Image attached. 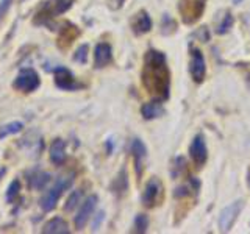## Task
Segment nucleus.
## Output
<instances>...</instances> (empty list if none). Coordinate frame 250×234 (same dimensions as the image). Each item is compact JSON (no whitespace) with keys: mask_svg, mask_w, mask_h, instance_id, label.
Here are the masks:
<instances>
[{"mask_svg":"<svg viewBox=\"0 0 250 234\" xmlns=\"http://www.w3.org/2000/svg\"><path fill=\"white\" fill-rule=\"evenodd\" d=\"M143 83L148 94L158 100H166L170 91V72L166 57L161 52L148 50L144 57Z\"/></svg>","mask_w":250,"mask_h":234,"instance_id":"f257e3e1","label":"nucleus"},{"mask_svg":"<svg viewBox=\"0 0 250 234\" xmlns=\"http://www.w3.org/2000/svg\"><path fill=\"white\" fill-rule=\"evenodd\" d=\"M72 183H74V175L57 178L55 184L44 194V197L41 198V208L45 211V213H49V211H52L55 206H57V203L62 195V192L69 189V187L72 186Z\"/></svg>","mask_w":250,"mask_h":234,"instance_id":"f03ea898","label":"nucleus"},{"mask_svg":"<svg viewBox=\"0 0 250 234\" xmlns=\"http://www.w3.org/2000/svg\"><path fill=\"white\" fill-rule=\"evenodd\" d=\"M41 80H39V75L36 70L33 69H22L19 75L16 77V80L13 81V88L16 91L21 92H33L39 88Z\"/></svg>","mask_w":250,"mask_h":234,"instance_id":"7ed1b4c3","label":"nucleus"},{"mask_svg":"<svg viewBox=\"0 0 250 234\" xmlns=\"http://www.w3.org/2000/svg\"><path fill=\"white\" fill-rule=\"evenodd\" d=\"M53 77H55V84L58 86L60 89H64V91H78L82 89L83 86L75 80L74 74L70 72L69 69L58 66L53 69Z\"/></svg>","mask_w":250,"mask_h":234,"instance_id":"20e7f679","label":"nucleus"},{"mask_svg":"<svg viewBox=\"0 0 250 234\" xmlns=\"http://www.w3.org/2000/svg\"><path fill=\"white\" fill-rule=\"evenodd\" d=\"M242 208H244V201L238 200V201L231 203V205H229L222 211L221 217H219V228H221V231H224V233L230 231L233 223L236 222L239 213L242 211Z\"/></svg>","mask_w":250,"mask_h":234,"instance_id":"39448f33","label":"nucleus"},{"mask_svg":"<svg viewBox=\"0 0 250 234\" xmlns=\"http://www.w3.org/2000/svg\"><path fill=\"white\" fill-rule=\"evenodd\" d=\"M161 198H163V184L158 178H152L147 183L146 191L143 194V205L147 208H153L156 205H160Z\"/></svg>","mask_w":250,"mask_h":234,"instance_id":"423d86ee","label":"nucleus"},{"mask_svg":"<svg viewBox=\"0 0 250 234\" xmlns=\"http://www.w3.org/2000/svg\"><path fill=\"white\" fill-rule=\"evenodd\" d=\"M97 201H99L97 195H91V197H88L83 201V205H82V208H80V211H78V214L75 215V220H74L77 230L84 228V225L88 223V220L94 213V209H96V206H97Z\"/></svg>","mask_w":250,"mask_h":234,"instance_id":"0eeeda50","label":"nucleus"},{"mask_svg":"<svg viewBox=\"0 0 250 234\" xmlns=\"http://www.w3.org/2000/svg\"><path fill=\"white\" fill-rule=\"evenodd\" d=\"M191 75L192 80L195 83H202L205 80V74H207V64H205V58L199 49H192L191 52Z\"/></svg>","mask_w":250,"mask_h":234,"instance_id":"6e6552de","label":"nucleus"},{"mask_svg":"<svg viewBox=\"0 0 250 234\" xmlns=\"http://www.w3.org/2000/svg\"><path fill=\"white\" fill-rule=\"evenodd\" d=\"M189 155H191V158H192V161L195 162V166H197V167H202L203 164L207 162V159H208V150H207L205 140H203L202 135L194 137L192 144L189 147Z\"/></svg>","mask_w":250,"mask_h":234,"instance_id":"1a4fd4ad","label":"nucleus"},{"mask_svg":"<svg viewBox=\"0 0 250 234\" xmlns=\"http://www.w3.org/2000/svg\"><path fill=\"white\" fill-rule=\"evenodd\" d=\"M130 152L133 155V158H135V167H136V174L138 176L143 175V162L147 156V148L146 145L143 144V140L141 139H133L131 140V145H130Z\"/></svg>","mask_w":250,"mask_h":234,"instance_id":"9d476101","label":"nucleus"},{"mask_svg":"<svg viewBox=\"0 0 250 234\" xmlns=\"http://www.w3.org/2000/svg\"><path fill=\"white\" fill-rule=\"evenodd\" d=\"M111 58H113L111 45L106 42H100L96 45V50H94V64H96L97 69H102L106 64H109Z\"/></svg>","mask_w":250,"mask_h":234,"instance_id":"9b49d317","label":"nucleus"},{"mask_svg":"<svg viewBox=\"0 0 250 234\" xmlns=\"http://www.w3.org/2000/svg\"><path fill=\"white\" fill-rule=\"evenodd\" d=\"M50 174L42 170H31L27 174V183L33 191H41L50 181Z\"/></svg>","mask_w":250,"mask_h":234,"instance_id":"f8f14e48","label":"nucleus"},{"mask_svg":"<svg viewBox=\"0 0 250 234\" xmlns=\"http://www.w3.org/2000/svg\"><path fill=\"white\" fill-rule=\"evenodd\" d=\"M131 27H133V31H135L136 35H144V33H147V31H150V28H152L150 16H148L146 11H139L135 16V19H133Z\"/></svg>","mask_w":250,"mask_h":234,"instance_id":"ddd939ff","label":"nucleus"},{"mask_svg":"<svg viewBox=\"0 0 250 234\" xmlns=\"http://www.w3.org/2000/svg\"><path fill=\"white\" fill-rule=\"evenodd\" d=\"M66 159V140L55 139L50 145V161L57 166H61Z\"/></svg>","mask_w":250,"mask_h":234,"instance_id":"4468645a","label":"nucleus"},{"mask_svg":"<svg viewBox=\"0 0 250 234\" xmlns=\"http://www.w3.org/2000/svg\"><path fill=\"white\" fill-rule=\"evenodd\" d=\"M44 234H67L69 233V225L64 218L61 217H53L49 220L42 228Z\"/></svg>","mask_w":250,"mask_h":234,"instance_id":"2eb2a0df","label":"nucleus"},{"mask_svg":"<svg viewBox=\"0 0 250 234\" xmlns=\"http://www.w3.org/2000/svg\"><path fill=\"white\" fill-rule=\"evenodd\" d=\"M74 0H52L50 3H47L44 10L49 11V16L53 18V16H60L62 13H66L70 6H72Z\"/></svg>","mask_w":250,"mask_h":234,"instance_id":"dca6fc26","label":"nucleus"},{"mask_svg":"<svg viewBox=\"0 0 250 234\" xmlns=\"http://www.w3.org/2000/svg\"><path fill=\"white\" fill-rule=\"evenodd\" d=\"M141 113H143V117L147 120H152V119H156V117H160L163 113H164V108L161 105V101H150V103H146L141 108Z\"/></svg>","mask_w":250,"mask_h":234,"instance_id":"f3484780","label":"nucleus"},{"mask_svg":"<svg viewBox=\"0 0 250 234\" xmlns=\"http://www.w3.org/2000/svg\"><path fill=\"white\" fill-rule=\"evenodd\" d=\"M22 130H23V123L22 122H19V120L10 122V123L3 125V127H0V139H3V137L10 136V135H16V133H19Z\"/></svg>","mask_w":250,"mask_h":234,"instance_id":"a211bd4d","label":"nucleus"},{"mask_svg":"<svg viewBox=\"0 0 250 234\" xmlns=\"http://www.w3.org/2000/svg\"><path fill=\"white\" fill-rule=\"evenodd\" d=\"M82 197H83V191L78 189V191H74L72 194L69 195V198L66 200V205H64V211L66 213H70V211H74L78 203L82 201Z\"/></svg>","mask_w":250,"mask_h":234,"instance_id":"6ab92c4d","label":"nucleus"},{"mask_svg":"<svg viewBox=\"0 0 250 234\" xmlns=\"http://www.w3.org/2000/svg\"><path fill=\"white\" fill-rule=\"evenodd\" d=\"M19 191H21L19 179H14V181H11V184L8 186V189H6V201L11 203L13 200H16V197L19 195Z\"/></svg>","mask_w":250,"mask_h":234,"instance_id":"aec40b11","label":"nucleus"},{"mask_svg":"<svg viewBox=\"0 0 250 234\" xmlns=\"http://www.w3.org/2000/svg\"><path fill=\"white\" fill-rule=\"evenodd\" d=\"M74 59L77 62H80V64H84L86 61H88V45H80L77 49L75 55H74Z\"/></svg>","mask_w":250,"mask_h":234,"instance_id":"412c9836","label":"nucleus"},{"mask_svg":"<svg viewBox=\"0 0 250 234\" xmlns=\"http://www.w3.org/2000/svg\"><path fill=\"white\" fill-rule=\"evenodd\" d=\"M147 226H148V218H147V215H144V214L136 215V218H135V228H136V231L138 233H146Z\"/></svg>","mask_w":250,"mask_h":234,"instance_id":"4be33fe9","label":"nucleus"},{"mask_svg":"<svg viewBox=\"0 0 250 234\" xmlns=\"http://www.w3.org/2000/svg\"><path fill=\"white\" fill-rule=\"evenodd\" d=\"M231 25H233V18L230 14H227L224 18V20L221 22V25H219V28H217V33L219 35H225L227 31L231 28Z\"/></svg>","mask_w":250,"mask_h":234,"instance_id":"5701e85b","label":"nucleus"},{"mask_svg":"<svg viewBox=\"0 0 250 234\" xmlns=\"http://www.w3.org/2000/svg\"><path fill=\"white\" fill-rule=\"evenodd\" d=\"M11 3H13V0H0V20L3 19V16L10 10Z\"/></svg>","mask_w":250,"mask_h":234,"instance_id":"b1692460","label":"nucleus"},{"mask_svg":"<svg viewBox=\"0 0 250 234\" xmlns=\"http://www.w3.org/2000/svg\"><path fill=\"white\" fill-rule=\"evenodd\" d=\"M247 181H249V187H250V172H249V179H247Z\"/></svg>","mask_w":250,"mask_h":234,"instance_id":"393cba45","label":"nucleus"}]
</instances>
